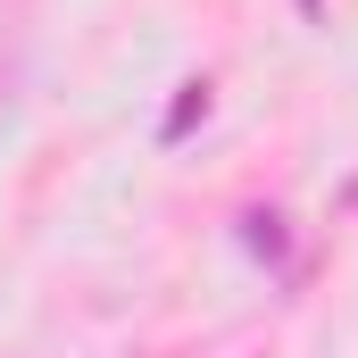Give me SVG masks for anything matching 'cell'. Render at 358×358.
Listing matches in <instances>:
<instances>
[{
	"label": "cell",
	"instance_id": "cell-1",
	"mask_svg": "<svg viewBox=\"0 0 358 358\" xmlns=\"http://www.w3.org/2000/svg\"><path fill=\"white\" fill-rule=\"evenodd\" d=\"M192 117H208V84H183V100L167 108V142H176V134H192Z\"/></svg>",
	"mask_w": 358,
	"mask_h": 358
},
{
	"label": "cell",
	"instance_id": "cell-2",
	"mask_svg": "<svg viewBox=\"0 0 358 358\" xmlns=\"http://www.w3.org/2000/svg\"><path fill=\"white\" fill-rule=\"evenodd\" d=\"M300 8H308V17H325V0H300Z\"/></svg>",
	"mask_w": 358,
	"mask_h": 358
}]
</instances>
